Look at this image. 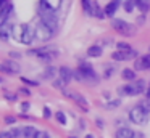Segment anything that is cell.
I'll return each instance as SVG.
<instances>
[{
  "instance_id": "1",
  "label": "cell",
  "mask_w": 150,
  "mask_h": 138,
  "mask_svg": "<svg viewBox=\"0 0 150 138\" xmlns=\"http://www.w3.org/2000/svg\"><path fill=\"white\" fill-rule=\"evenodd\" d=\"M147 87H149V83L144 79H137L132 83H126V85L118 87L116 92L120 96H136V95H140V93H145Z\"/></svg>"
},
{
  "instance_id": "2",
  "label": "cell",
  "mask_w": 150,
  "mask_h": 138,
  "mask_svg": "<svg viewBox=\"0 0 150 138\" xmlns=\"http://www.w3.org/2000/svg\"><path fill=\"white\" fill-rule=\"evenodd\" d=\"M127 119H129L134 125H144V124H147V120H149V112H147L140 104H136V106H132V108L129 109Z\"/></svg>"
},
{
  "instance_id": "3",
  "label": "cell",
  "mask_w": 150,
  "mask_h": 138,
  "mask_svg": "<svg viewBox=\"0 0 150 138\" xmlns=\"http://www.w3.org/2000/svg\"><path fill=\"white\" fill-rule=\"evenodd\" d=\"M111 27H113L118 34L124 35V37H132L134 32H136V29H134L127 21H124V19H116V18L111 19Z\"/></svg>"
},
{
  "instance_id": "4",
  "label": "cell",
  "mask_w": 150,
  "mask_h": 138,
  "mask_svg": "<svg viewBox=\"0 0 150 138\" xmlns=\"http://www.w3.org/2000/svg\"><path fill=\"white\" fill-rule=\"evenodd\" d=\"M34 32H36V39L40 42H49L50 39L53 37V31L45 24L44 21H39L34 27Z\"/></svg>"
},
{
  "instance_id": "5",
  "label": "cell",
  "mask_w": 150,
  "mask_h": 138,
  "mask_svg": "<svg viewBox=\"0 0 150 138\" xmlns=\"http://www.w3.org/2000/svg\"><path fill=\"white\" fill-rule=\"evenodd\" d=\"M62 93L66 96V98H71V99H74V103L79 106V108H82L84 111H89V103H87V99H86L84 96L81 95V93H78V92H73V90H68V88H66L65 92H62Z\"/></svg>"
},
{
  "instance_id": "6",
  "label": "cell",
  "mask_w": 150,
  "mask_h": 138,
  "mask_svg": "<svg viewBox=\"0 0 150 138\" xmlns=\"http://www.w3.org/2000/svg\"><path fill=\"white\" fill-rule=\"evenodd\" d=\"M20 64L16 63V61H13V60H5V61H2L0 63V72H5V74H18L20 72Z\"/></svg>"
},
{
  "instance_id": "7",
  "label": "cell",
  "mask_w": 150,
  "mask_h": 138,
  "mask_svg": "<svg viewBox=\"0 0 150 138\" xmlns=\"http://www.w3.org/2000/svg\"><path fill=\"white\" fill-rule=\"evenodd\" d=\"M134 69L136 71H149L150 69V53L137 56L134 60Z\"/></svg>"
},
{
  "instance_id": "8",
  "label": "cell",
  "mask_w": 150,
  "mask_h": 138,
  "mask_svg": "<svg viewBox=\"0 0 150 138\" xmlns=\"http://www.w3.org/2000/svg\"><path fill=\"white\" fill-rule=\"evenodd\" d=\"M29 55H36L37 58L45 56V55H53V56H58L60 51L57 50V47H39V48H34V50H29Z\"/></svg>"
},
{
  "instance_id": "9",
  "label": "cell",
  "mask_w": 150,
  "mask_h": 138,
  "mask_svg": "<svg viewBox=\"0 0 150 138\" xmlns=\"http://www.w3.org/2000/svg\"><path fill=\"white\" fill-rule=\"evenodd\" d=\"M13 13V5L10 2H7L4 6H0V27L5 24H8V18Z\"/></svg>"
},
{
  "instance_id": "10",
  "label": "cell",
  "mask_w": 150,
  "mask_h": 138,
  "mask_svg": "<svg viewBox=\"0 0 150 138\" xmlns=\"http://www.w3.org/2000/svg\"><path fill=\"white\" fill-rule=\"evenodd\" d=\"M124 3V0H110L107 5L103 6V11H105V16H115V13L120 10V6Z\"/></svg>"
},
{
  "instance_id": "11",
  "label": "cell",
  "mask_w": 150,
  "mask_h": 138,
  "mask_svg": "<svg viewBox=\"0 0 150 138\" xmlns=\"http://www.w3.org/2000/svg\"><path fill=\"white\" fill-rule=\"evenodd\" d=\"M111 58H113L115 61H127V60H134V58H137V50H132V51H115L113 55H111Z\"/></svg>"
},
{
  "instance_id": "12",
  "label": "cell",
  "mask_w": 150,
  "mask_h": 138,
  "mask_svg": "<svg viewBox=\"0 0 150 138\" xmlns=\"http://www.w3.org/2000/svg\"><path fill=\"white\" fill-rule=\"evenodd\" d=\"M26 26L28 24H23V22H18V24L11 26V37H13L16 42H20V43H21V40H23L24 31H26Z\"/></svg>"
},
{
  "instance_id": "13",
  "label": "cell",
  "mask_w": 150,
  "mask_h": 138,
  "mask_svg": "<svg viewBox=\"0 0 150 138\" xmlns=\"http://www.w3.org/2000/svg\"><path fill=\"white\" fill-rule=\"evenodd\" d=\"M58 77H62L63 80L69 82V80L74 79V71H73L71 67H68V66H62L58 69Z\"/></svg>"
},
{
  "instance_id": "14",
  "label": "cell",
  "mask_w": 150,
  "mask_h": 138,
  "mask_svg": "<svg viewBox=\"0 0 150 138\" xmlns=\"http://www.w3.org/2000/svg\"><path fill=\"white\" fill-rule=\"evenodd\" d=\"M34 39H36V32H34V29L31 27V26H26V31H24V35H23L21 43L23 45H31L34 42Z\"/></svg>"
},
{
  "instance_id": "15",
  "label": "cell",
  "mask_w": 150,
  "mask_h": 138,
  "mask_svg": "<svg viewBox=\"0 0 150 138\" xmlns=\"http://www.w3.org/2000/svg\"><path fill=\"white\" fill-rule=\"evenodd\" d=\"M62 3H63V0H40V5L49 8V10H52V11H55V13L60 10Z\"/></svg>"
},
{
  "instance_id": "16",
  "label": "cell",
  "mask_w": 150,
  "mask_h": 138,
  "mask_svg": "<svg viewBox=\"0 0 150 138\" xmlns=\"http://www.w3.org/2000/svg\"><path fill=\"white\" fill-rule=\"evenodd\" d=\"M102 55H103V47L98 45V43L91 45V47L87 48V56L89 58H100Z\"/></svg>"
},
{
  "instance_id": "17",
  "label": "cell",
  "mask_w": 150,
  "mask_h": 138,
  "mask_svg": "<svg viewBox=\"0 0 150 138\" xmlns=\"http://www.w3.org/2000/svg\"><path fill=\"white\" fill-rule=\"evenodd\" d=\"M121 77H123L124 80H129V82H134L136 79V69H132V67H124L123 71H121Z\"/></svg>"
},
{
  "instance_id": "18",
  "label": "cell",
  "mask_w": 150,
  "mask_h": 138,
  "mask_svg": "<svg viewBox=\"0 0 150 138\" xmlns=\"http://www.w3.org/2000/svg\"><path fill=\"white\" fill-rule=\"evenodd\" d=\"M134 132L131 130V128H127V127H120L116 130V133H115V137L116 138H132L134 137Z\"/></svg>"
},
{
  "instance_id": "19",
  "label": "cell",
  "mask_w": 150,
  "mask_h": 138,
  "mask_svg": "<svg viewBox=\"0 0 150 138\" xmlns=\"http://www.w3.org/2000/svg\"><path fill=\"white\" fill-rule=\"evenodd\" d=\"M37 132L39 130L34 125H26V127H23V138H36Z\"/></svg>"
},
{
  "instance_id": "20",
  "label": "cell",
  "mask_w": 150,
  "mask_h": 138,
  "mask_svg": "<svg viewBox=\"0 0 150 138\" xmlns=\"http://www.w3.org/2000/svg\"><path fill=\"white\" fill-rule=\"evenodd\" d=\"M57 74H58L57 67L49 66V67H47V69L42 72V79H45V80H49V79H57Z\"/></svg>"
},
{
  "instance_id": "21",
  "label": "cell",
  "mask_w": 150,
  "mask_h": 138,
  "mask_svg": "<svg viewBox=\"0 0 150 138\" xmlns=\"http://www.w3.org/2000/svg\"><path fill=\"white\" fill-rule=\"evenodd\" d=\"M11 37V26L5 24L0 27V40H8Z\"/></svg>"
},
{
  "instance_id": "22",
  "label": "cell",
  "mask_w": 150,
  "mask_h": 138,
  "mask_svg": "<svg viewBox=\"0 0 150 138\" xmlns=\"http://www.w3.org/2000/svg\"><path fill=\"white\" fill-rule=\"evenodd\" d=\"M134 2H136L137 10H140L142 13L150 11V0H134Z\"/></svg>"
},
{
  "instance_id": "23",
  "label": "cell",
  "mask_w": 150,
  "mask_h": 138,
  "mask_svg": "<svg viewBox=\"0 0 150 138\" xmlns=\"http://www.w3.org/2000/svg\"><path fill=\"white\" fill-rule=\"evenodd\" d=\"M92 16H95V18H98V19L105 16V11H103V8L98 5V2H94V6H92Z\"/></svg>"
},
{
  "instance_id": "24",
  "label": "cell",
  "mask_w": 150,
  "mask_h": 138,
  "mask_svg": "<svg viewBox=\"0 0 150 138\" xmlns=\"http://www.w3.org/2000/svg\"><path fill=\"white\" fill-rule=\"evenodd\" d=\"M82 10H84L86 15L92 16V6H94V0H81Z\"/></svg>"
},
{
  "instance_id": "25",
  "label": "cell",
  "mask_w": 150,
  "mask_h": 138,
  "mask_svg": "<svg viewBox=\"0 0 150 138\" xmlns=\"http://www.w3.org/2000/svg\"><path fill=\"white\" fill-rule=\"evenodd\" d=\"M66 80H63L62 77H58V79H53V82H52V85L55 87L57 90H60V92H65L66 90Z\"/></svg>"
},
{
  "instance_id": "26",
  "label": "cell",
  "mask_w": 150,
  "mask_h": 138,
  "mask_svg": "<svg viewBox=\"0 0 150 138\" xmlns=\"http://www.w3.org/2000/svg\"><path fill=\"white\" fill-rule=\"evenodd\" d=\"M116 50L118 51H132V50H136V48H134L132 45L126 43V42H118V43H116Z\"/></svg>"
},
{
  "instance_id": "27",
  "label": "cell",
  "mask_w": 150,
  "mask_h": 138,
  "mask_svg": "<svg viewBox=\"0 0 150 138\" xmlns=\"http://www.w3.org/2000/svg\"><path fill=\"white\" fill-rule=\"evenodd\" d=\"M121 104V98H115V99H108V103H105L107 109H115Z\"/></svg>"
},
{
  "instance_id": "28",
  "label": "cell",
  "mask_w": 150,
  "mask_h": 138,
  "mask_svg": "<svg viewBox=\"0 0 150 138\" xmlns=\"http://www.w3.org/2000/svg\"><path fill=\"white\" fill-rule=\"evenodd\" d=\"M55 119H57V122H58L60 125H66V116H65L63 111H57L55 112Z\"/></svg>"
},
{
  "instance_id": "29",
  "label": "cell",
  "mask_w": 150,
  "mask_h": 138,
  "mask_svg": "<svg viewBox=\"0 0 150 138\" xmlns=\"http://www.w3.org/2000/svg\"><path fill=\"white\" fill-rule=\"evenodd\" d=\"M10 133L13 138H23V127H16V125H15L10 130Z\"/></svg>"
},
{
  "instance_id": "30",
  "label": "cell",
  "mask_w": 150,
  "mask_h": 138,
  "mask_svg": "<svg viewBox=\"0 0 150 138\" xmlns=\"http://www.w3.org/2000/svg\"><path fill=\"white\" fill-rule=\"evenodd\" d=\"M134 8H137L134 0H124V10H126L127 13H132Z\"/></svg>"
},
{
  "instance_id": "31",
  "label": "cell",
  "mask_w": 150,
  "mask_h": 138,
  "mask_svg": "<svg viewBox=\"0 0 150 138\" xmlns=\"http://www.w3.org/2000/svg\"><path fill=\"white\" fill-rule=\"evenodd\" d=\"M4 96L8 99V101H11V103L18 101V95H16V93H11V92H8V90H5V92H4Z\"/></svg>"
},
{
  "instance_id": "32",
  "label": "cell",
  "mask_w": 150,
  "mask_h": 138,
  "mask_svg": "<svg viewBox=\"0 0 150 138\" xmlns=\"http://www.w3.org/2000/svg\"><path fill=\"white\" fill-rule=\"evenodd\" d=\"M21 82L29 85V87H39V82H37V80H31V79H26V77H21Z\"/></svg>"
},
{
  "instance_id": "33",
  "label": "cell",
  "mask_w": 150,
  "mask_h": 138,
  "mask_svg": "<svg viewBox=\"0 0 150 138\" xmlns=\"http://www.w3.org/2000/svg\"><path fill=\"white\" fill-rule=\"evenodd\" d=\"M113 72H115V67H113V66L105 67V71H103V77H105V79H110V77L113 76Z\"/></svg>"
},
{
  "instance_id": "34",
  "label": "cell",
  "mask_w": 150,
  "mask_h": 138,
  "mask_svg": "<svg viewBox=\"0 0 150 138\" xmlns=\"http://www.w3.org/2000/svg\"><path fill=\"white\" fill-rule=\"evenodd\" d=\"M139 104L142 106V108H144V109H145V111H147V112H149V114H150V99H147V98H145V99H144V101H140Z\"/></svg>"
},
{
  "instance_id": "35",
  "label": "cell",
  "mask_w": 150,
  "mask_h": 138,
  "mask_svg": "<svg viewBox=\"0 0 150 138\" xmlns=\"http://www.w3.org/2000/svg\"><path fill=\"white\" fill-rule=\"evenodd\" d=\"M15 124H16V117H13V116L5 117V125H15Z\"/></svg>"
},
{
  "instance_id": "36",
  "label": "cell",
  "mask_w": 150,
  "mask_h": 138,
  "mask_svg": "<svg viewBox=\"0 0 150 138\" xmlns=\"http://www.w3.org/2000/svg\"><path fill=\"white\" fill-rule=\"evenodd\" d=\"M36 138H50V133H49V132H45V130H39V132H37V135H36Z\"/></svg>"
},
{
  "instance_id": "37",
  "label": "cell",
  "mask_w": 150,
  "mask_h": 138,
  "mask_svg": "<svg viewBox=\"0 0 150 138\" xmlns=\"http://www.w3.org/2000/svg\"><path fill=\"white\" fill-rule=\"evenodd\" d=\"M0 138H13L10 133V130H2L0 132Z\"/></svg>"
},
{
  "instance_id": "38",
  "label": "cell",
  "mask_w": 150,
  "mask_h": 138,
  "mask_svg": "<svg viewBox=\"0 0 150 138\" xmlns=\"http://www.w3.org/2000/svg\"><path fill=\"white\" fill-rule=\"evenodd\" d=\"M44 117H45V119H49V117H52V111H50V109L49 108H47V106H45V108H44Z\"/></svg>"
},
{
  "instance_id": "39",
  "label": "cell",
  "mask_w": 150,
  "mask_h": 138,
  "mask_svg": "<svg viewBox=\"0 0 150 138\" xmlns=\"http://www.w3.org/2000/svg\"><path fill=\"white\" fill-rule=\"evenodd\" d=\"M86 127H87V122H86L84 119H81V120H79V128H81V130H84Z\"/></svg>"
},
{
  "instance_id": "40",
  "label": "cell",
  "mask_w": 150,
  "mask_h": 138,
  "mask_svg": "<svg viewBox=\"0 0 150 138\" xmlns=\"http://www.w3.org/2000/svg\"><path fill=\"white\" fill-rule=\"evenodd\" d=\"M95 124H97L98 128H103V127H105V125H103V120H102V119H95Z\"/></svg>"
},
{
  "instance_id": "41",
  "label": "cell",
  "mask_w": 150,
  "mask_h": 138,
  "mask_svg": "<svg viewBox=\"0 0 150 138\" xmlns=\"http://www.w3.org/2000/svg\"><path fill=\"white\" fill-rule=\"evenodd\" d=\"M21 109H23V112H26L28 109H29V103H28V101H24L23 104H21Z\"/></svg>"
},
{
  "instance_id": "42",
  "label": "cell",
  "mask_w": 150,
  "mask_h": 138,
  "mask_svg": "<svg viewBox=\"0 0 150 138\" xmlns=\"http://www.w3.org/2000/svg\"><path fill=\"white\" fill-rule=\"evenodd\" d=\"M20 93H23V95H26V96L31 95V92H29L28 88H20Z\"/></svg>"
},
{
  "instance_id": "43",
  "label": "cell",
  "mask_w": 150,
  "mask_h": 138,
  "mask_svg": "<svg viewBox=\"0 0 150 138\" xmlns=\"http://www.w3.org/2000/svg\"><path fill=\"white\" fill-rule=\"evenodd\" d=\"M145 98L150 99V82H149V87H147V92H145Z\"/></svg>"
},
{
  "instance_id": "44",
  "label": "cell",
  "mask_w": 150,
  "mask_h": 138,
  "mask_svg": "<svg viewBox=\"0 0 150 138\" xmlns=\"http://www.w3.org/2000/svg\"><path fill=\"white\" fill-rule=\"evenodd\" d=\"M8 2V0H0V6H4L5 5V3H7Z\"/></svg>"
},
{
  "instance_id": "45",
  "label": "cell",
  "mask_w": 150,
  "mask_h": 138,
  "mask_svg": "<svg viewBox=\"0 0 150 138\" xmlns=\"http://www.w3.org/2000/svg\"><path fill=\"white\" fill-rule=\"evenodd\" d=\"M84 138H95V137H94V135H91V133H87V135H86Z\"/></svg>"
},
{
  "instance_id": "46",
  "label": "cell",
  "mask_w": 150,
  "mask_h": 138,
  "mask_svg": "<svg viewBox=\"0 0 150 138\" xmlns=\"http://www.w3.org/2000/svg\"><path fill=\"white\" fill-rule=\"evenodd\" d=\"M2 82H4V79H2V77H0V83H2Z\"/></svg>"
},
{
  "instance_id": "47",
  "label": "cell",
  "mask_w": 150,
  "mask_h": 138,
  "mask_svg": "<svg viewBox=\"0 0 150 138\" xmlns=\"http://www.w3.org/2000/svg\"><path fill=\"white\" fill-rule=\"evenodd\" d=\"M132 138H137V137H136V135H134V137H132Z\"/></svg>"
},
{
  "instance_id": "48",
  "label": "cell",
  "mask_w": 150,
  "mask_h": 138,
  "mask_svg": "<svg viewBox=\"0 0 150 138\" xmlns=\"http://www.w3.org/2000/svg\"><path fill=\"white\" fill-rule=\"evenodd\" d=\"M69 138H76V137H69Z\"/></svg>"
}]
</instances>
